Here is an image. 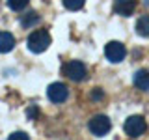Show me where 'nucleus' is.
Returning <instances> with one entry per match:
<instances>
[{"instance_id":"nucleus-16","label":"nucleus","mask_w":149,"mask_h":140,"mask_svg":"<svg viewBox=\"0 0 149 140\" xmlns=\"http://www.w3.org/2000/svg\"><path fill=\"white\" fill-rule=\"evenodd\" d=\"M36 116H37V108H36V106H32V108H28V118H30V120H34Z\"/></svg>"},{"instance_id":"nucleus-7","label":"nucleus","mask_w":149,"mask_h":140,"mask_svg":"<svg viewBox=\"0 0 149 140\" xmlns=\"http://www.w3.org/2000/svg\"><path fill=\"white\" fill-rule=\"evenodd\" d=\"M136 8V0H114V11L121 17H130Z\"/></svg>"},{"instance_id":"nucleus-11","label":"nucleus","mask_w":149,"mask_h":140,"mask_svg":"<svg viewBox=\"0 0 149 140\" xmlns=\"http://www.w3.org/2000/svg\"><path fill=\"white\" fill-rule=\"evenodd\" d=\"M37 22H39V15H37L36 11H28L26 15L21 19V24L24 26V28H30V26L37 24Z\"/></svg>"},{"instance_id":"nucleus-14","label":"nucleus","mask_w":149,"mask_h":140,"mask_svg":"<svg viewBox=\"0 0 149 140\" xmlns=\"http://www.w3.org/2000/svg\"><path fill=\"white\" fill-rule=\"evenodd\" d=\"M8 140H30V136H28L24 131H15V133L9 134V138H8Z\"/></svg>"},{"instance_id":"nucleus-1","label":"nucleus","mask_w":149,"mask_h":140,"mask_svg":"<svg viewBox=\"0 0 149 140\" xmlns=\"http://www.w3.org/2000/svg\"><path fill=\"white\" fill-rule=\"evenodd\" d=\"M26 45H28V49H30L32 52H36V54L45 52V50L49 49V45H50V34L47 30H36V32H32V34L28 36Z\"/></svg>"},{"instance_id":"nucleus-8","label":"nucleus","mask_w":149,"mask_h":140,"mask_svg":"<svg viewBox=\"0 0 149 140\" xmlns=\"http://www.w3.org/2000/svg\"><path fill=\"white\" fill-rule=\"evenodd\" d=\"M132 82L138 90L142 92H149V71L147 69H138L132 77Z\"/></svg>"},{"instance_id":"nucleus-12","label":"nucleus","mask_w":149,"mask_h":140,"mask_svg":"<svg viewBox=\"0 0 149 140\" xmlns=\"http://www.w3.org/2000/svg\"><path fill=\"white\" fill-rule=\"evenodd\" d=\"M84 2L86 0H63V6L69 9V11H78V9L84 8Z\"/></svg>"},{"instance_id":"nucleus-4","label":"nucleus","mask_w":149,"mask_h":140,"mask_svg":"<svg viewBox=\"0 0 149 140\" xmlns=\"http://www.w3.org/2000/svg\"><path fill=\"white\" fill-rule=\"evenodd\" d=\"M146 129H147V123L142 116H130V118H127V121H125V133L132 138L142 136V134L146 133Z\"/></svg>"},{"instance_id":"nucleus-9","label":"nucleus","mask_w":149,"mask_h":140,"mask_svg":"<svg viewBox=\"0 0 149 140\" xmlns=\"http://www.w3.org/2000/svg\"><path fill=\"white\" fill-rule=\"evenodd\" d=\"M13 47H15V37H13V34L0 32V52L6 54L9 50H13Z\"/></svg>"},{"instance_id":"nucleus-10","label":"nucleus","mask_w":149,"mask_h":140,"mask_svg":"<svg viewBox=\"0 0 149 140\" xmlns=\"http://www.w3.org/2000/svg\"><path fill=\"white\" fill-rule=\"evenodd\" d=\"M136 32L142 37H149V15H143L138 19L136 22Z\"/></svg>"},{"instance_id":"nucleus-6","label":"nucleus","mask_w":149,"mask_h":140,"mask_svg":"<svg viewBox=\"0 0 149 140\" xmlns=\"http://www.w3.org/2000/svg\"><path fill=\"white\" fill-rule=\"evenodd\" d=\"M47 95L52 103H63L69 97V90L63 82H52L47 88Z\"/></svg>"},{"instance_id":"nucleus-15","label":"nucleus","mask_w":149,"mask_h":140,"mask_svg":"<svg viewBox=\"0 0 149 140\" xmlns=\"http://www.w3.org/2000/svg\"><path fill=\"white\" fill-rule=\"evenodd\" d=\"M102 95H104V93H102L101 88H95V90H93V93H91L93 99H102Z\"/></svg>"},{"instance_id":"nucleus-13","label":"nucleus","mask_w":149,"mask_h":140,"mask_svg":"<svg viewBox=\"0 0 149 140\" xmlns=\"http://www.w3.org/2000/svg\"><path fill=\"white\" fill-rule=\"evenodd\" d=\"M28 2L30 0H8V8L13 9V11H21L28 6Z\"/></svg>"},{"instance_id":"nucleus-2","label":"nucleus","mask_w":149,"mask_h":140,"mask_svg":"<svg viewBox=\"0 0 149 140\" xmlns=\"http://www.w3.org/2000/svg\"><path fill=\"white\" fill-rule=\"evenodd\" d=\"M63 75L74 82H82L88 77V69L80 60H71V62H67L63 65Z\"/></svg>"},{"instance_id":"nucleus-3","label":"nucleus","mask_w":149,"mask_h":140,"mask_svg":"<svg viewBox=\"0 0 149 140\" xmlns=\"http://www.w3.org/2000/svg\"><path fill=\"white\" fill-rule=\"evenodd\" d=\"M88 127H90L91 134H95V136H104V134L110 131V127H112V121H110L108 116L97 114V116H93V118L90 120Z\"/></svg>"},{"instance_id":"nucleus-5","label":"nucleus","mask_w":149,"mask_h":140,"mask_svg":"<svg viewBox=\"0 0 149 140\" xmlns=\"http://www.w3.org/2000/svg\"><path fill=\"white\" fill-rule=\"evenodd\" d=\"M104 56L112 64H119L121 60L127 56V49H125V45L121 43V41H110V43L104 47Z\"/></svg>"}]
</instances>
